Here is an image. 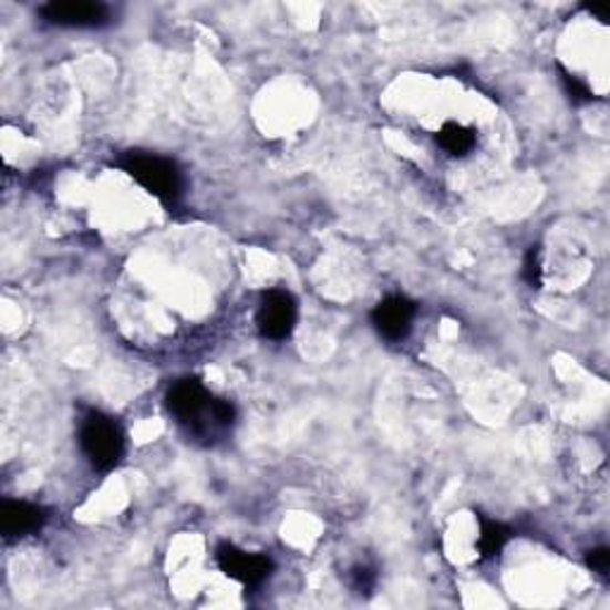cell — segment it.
I'll return each instance as SVG.
<instances>
[{
  "label": "cell",
  "mask_w": 610,
  "mask_h": 610,
  "mask_svg": "<svg viewBox=\"0 0 610 610\" xmlns=\"http://www.w3.org/2000/svg\"><path fill=\"white\" fill-rule=\"evenodd\" d=\"M587 566L593 570V572H599V575H606L610 570V551L608 549H593L587 554Z\"/></svg>",
  "instance_id": "obj_13"
},
{
  "label": "cell",
  "mask_w": 610,
  "mask_h": 610,
  "mask_svg": "<svg viewBox=\"0 0 610 610\" xmlns=\"http://www.w3.org/2000/svg\"><path fill=\"white\" fill-rule=\"evenodd\" d=\"M436 144H440L448 155H467L475 144H477V136L473 130L463 127V124H456V122H448L442 127V132L436 134Z\"/></svg>",
  "instance_id": "obj_9"
},
{
  "label": "cell",
  "mask_w": 610,
  "mask_h": 610,
  "mask_svg": "<svg viewBox=\"0 0 610 610\" xmlns=\"http://www.w3.org/2000/svg\"><path fill=\"white\" fill-rule=\"evenodd\" d=\"M296 322H299V303L285 289H272L262 296L256 324L265 339L281 341L291 337Z\"/></svg>",
  "instance_id": "obj_4"
},
{
  "label": "cell",
  "mask_w": 610,
  "mask_h": 610,
  "mask_svg": "<svg viewBox=\"0 0 610 610\" xmlns=\"http://www.w3.org/2000/svg\"><path fill=\"white\" fill-rule=\"evenodd\" d=\"M378 585V572L368 566H358L351 570V589L355 593H370Z\"/></svg>",
  "instance_id": "obj_12"
},
{
  "label": "cell",
  "mask_w": 610,
  "mask_h": 610,
  "mask_svg": "<svg viewBox=\"0 0 610 610\" xmlns=\"http://www.w3.org/2000/svg\"><path fill=\"white\" fill-rule=\"evenodd\" d=\"M562 84H566V89H568V93H570L572 99H577V101H591V91L587 89L585 82L577 80V76L562 72Z\"/></svg>",
  "instance_id": "obj_14"
},
{
  "label": "cell",
  "mask_w": 610,
  "mask_h": 610,
  "mask_svg": "<svg viewBox=\"0 0 610 610\" xmlns=\"http://www.w3.org/2000/svg\"><path fill=\"white\" fill-rule=\"evenodd\" d=\"M510 539V529L500 523L494 520H479V539H477V549L482 558H492L504 551V546Z\"/></svg>",
  "instance_id": "obj_10"
},
{
  "label": "cell",
  "mask_w": 610,
  "mask_h": 610,
  "mask_svg": "<svg viewBox=\"0 0 610 610\" xmlns=\"http://www.w3.org/2000/svg\"><path fill=\"white\" fill-rule=\"evenodd\" d=\"M80 446L93 471L111 473L124 456V434L113 417L91 411L82 420Z\"/></svg>",
  "instance_id": "obj_3"
},
{
  "label": "cell",
  "mask_w": 610,
  "mask_h": 610,
  "mask_svg": "<svg viewBox=\"0 0 610 610\" xmlns=\"http://www.w3.org/2000/svg\"><path fill=\"white\" fill-rule=\"evenodd\" d=\"M165 405L169 415L198 440H210L215 434L227 432L237 420L234 403L215 399L198 380H179L172 384Z\"/></svg>",
  "instance_id": "obj_1"
},
{
  "label": "cell",
  "mask_w": 610,
  "mask_h": 610,
  "mask_svg": "<svg viewBox=\"0 0 610 610\" xmlns=\"http://www.w3.org/2000/svg\"><path fill=\"white\" fill-rule=\"evenodd\" d=\"M220 570L237 580L239 585L254 589L260 587L272 575V560L262 554H248L234 544H220L215 554Z\"/></svg>",
  "instance_id": "obj_5"
},
{
  "label": "cell",
  "mask_w": 610,
  "mask_h": 610,
  "mask_svg": "<svg viewBox=\"0 0 610 610\" xmlns=\"http://www.w3.org/2000/svg\"><path fill=\"white\" fill-rule=\"evenodd\" d=\"M39 12L49 24L70 29H99L111 22V8L103 3H86V0H53Z\"/></svg>",
  "instance_id": "obj_6"
},
{
  "label": "cell",
  "mask_w": 610,
  "mask_h": 610,
  "mask_svg": "<svg viewBox=\"0 0 610 610\" xmlns=\"http://www.w3.org/2000/svg\"><path fill=\"white\" fill-rule=\"evenodd\" d=\"M415 303L405 296H386L372 310V324L386 341H401L409 337L415 320Z\"/></svg>",
  "instance_id": "obj_7"
},
{
  "label": "cell",
  "mask_w": 610,
  "mask_h": 610,
  "mask_svg": "<svg viewBox=\"0 0 610 610\" xmlns=\"http://www.w3.org/2000/svg\"><path fill=\"white\" fill-rule=\"evenodd\" d=\"M45 523H49V513H45L43 506L31 504V500H3L0 529H3V537L8 541L39 535Z\"/></svg>",
  "instance_id": "obj_8"
},
{
  "label": "cell",
  "mask_w": 610,
  "mask_h": 610,
  "mask_svg": "<svg viewBox=\"0 0 610 610\" xmlns=\"http://www.w3.org/2000/svg\"><path fill=\"white\" fill-rule=\"evenodd\" d=\"M117 165L127 172V175L144 189L155 196L163 203H177L182 196L184 182H182V172L177 165L161 158L155 153H144V151H127L117 161Z\"/></svg>",
  "instance_id": "obj_2"
},
{
  "label": "cell",
  "mask_w": 610,
  "mask_h": 610,
  "mask_svg": "<svg viewBox=\"0 0 610 610\" xmlns=\"http://www.w3.org/2000/svg\"><path fill=\"white\" fill-rule=\"evenodd\" d=\"M541 275H544V268H541V248L539 246H531L527 250L525 262H523V279L527 281V285L531 289H539L541 287Z\"/></svg>",
  "instance_id": "obj_11"
},
{
  "label": "cell",
  "mask_w": 610,
  "mask_h": 610,
  "mask_svg": "<svg viewBox=\"0 0 610 610\" xmlns=\"http://www.w3.org/2000/svg\"><path fill=\"white\" fill-rule=\"evenodd\" d=\"M587 10H589L591 14H597V18H599L601 22L608 20V8H603V6H587Z\"/></svg>",
  "instance_id": "obj_15"
}]
</instances>
